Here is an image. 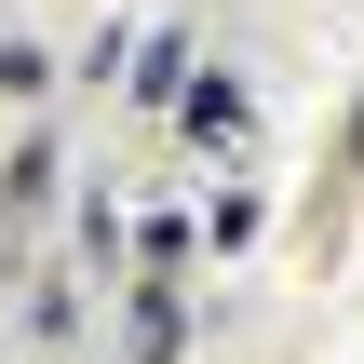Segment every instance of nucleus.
Listing matches in <instances>:
<instances>
[{
  "label": "nucleus",
  "mask_w": 364,
  "mask_h": 364,
  "mask_svg": "<svg viewBox=\"0 0 364 364\" xmlns=\"http://www.w3.org/2000/svg\"><path fill=\"white\" fill-rule=\"evenodd\" d=\"M176 122H189V135H203L216 162H230V149L257 135V122H243V81H189V95H176Z\"/></svg>",
  "instance_id": "f257e3e1"
}]
</instances>
